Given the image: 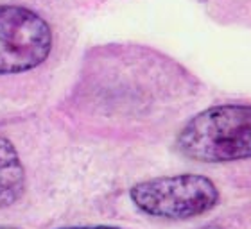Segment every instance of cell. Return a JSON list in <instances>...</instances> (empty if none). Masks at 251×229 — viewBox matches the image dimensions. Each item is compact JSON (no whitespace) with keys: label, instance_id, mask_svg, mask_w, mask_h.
<instances>
[{"label":"cell","instance_id":"5","mask_svg":"<svg viewBox=\"0 0 251 229\" xmlns=\"http://www.w3.org/2000/svg\"><path fill=\"white\" fill-rule=\"evenodd\" d=\"M58 229H121L117 228V226H70V228H58Z\"/></svg>","mask_w":251,"mask_h":229},{"label":"cell","instance_id":"7","mask_svg":"<svg viewBox=\"0 0 251 229\" xmlns=\"http://www.w3.org/2000/svg\"><path fill=\"white\" fill-rule=\"evenodd\" d=\"M0 229H13V228H0Z\"/></svg>","mask_w":251,"mask_h":229},{"label":"cell","instance_id":"2","mask_svg":"<svg viewBox=\"0 0 251 229\" xmlns=\"http://www.w3.org/2000/svg\"><path fill=\"white\" fill-rule=\"evenodd\" d=\"M129 197L149 217L185 220L214 209L219 203V190L208 177L176 174L136 183L129 190Z\"/></svg>","mask_w":251,"mask_h":229},{"label":"cell","instance_id":"1","mask_svg":"<svg viewBox=\"0 0 251 229\" xmlns=\"http://www.w3.org/2000/svg\"><path fill=\"white\" fill-rule=\"evenodd\" d=\"M179 154L199 163L251 158V106L219 104L188 120L176 138Z\"/></svg>","mask_w":251,"mask_h":229},{"label":"cell","instance_id":"3","mask_svg":"<svg viewBox=\"0 0 251 229\" xmlns=\"http://www.w3.org/2000/svg\"><path fill=\"white\" fill-rule=\"evenodd\" d=\"M52 29L45 18L24 5H0V75L24 73L47 61Z\"/></svg>","mask_w":251,"mask_h":229},{"label":"cell","instance_id":"6","mask_svg":"<svg viewBox=\"0 0 251 229\" xmlns=\"http://www.w3.org/2000/svg\"><path fill=\"white\" fill-rule=\"evenodd\" d=\"M199 229H225V228H221V226H217V224H208V226H203V228H199Z\"/></svg>","mask_w":251,"mask_h":229},{"label":"cell","instance_id":"4","mask_svg":"<svg viewBox=\"0 0 251 229\" xmlns=\"http://www.w3.org/2000/svg\"><path fill=\"white\" fill-rule=\"evenodd\" d=\"M25 192V168L16 147L0 136V209L18 203Z\"/></svg>","mask_w":251,"mask_h":229}]
</instances>
